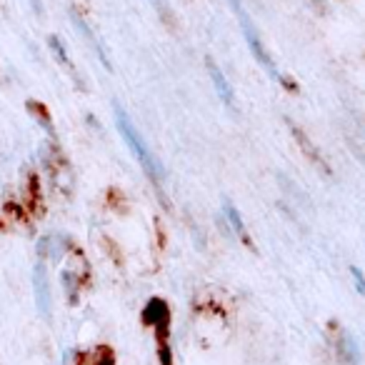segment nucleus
<instances>
[{
    "label": "nucleus",
    "instance_id": "10",
    "mask_svg": "<svg viewBox=\"0 0 365 365\" xmlns=\"http://www.w3.org/2000/svg\"><path fill=\"white\" fill-rule=\"evenodd\" d=\"M338 358L343 365H360V348L353 335L343 333L338 338Z\"/></svg>",
    "mask_w": 365,
    "mask_h": 365
},
{
    "label": "nucleus",
    "instance_id": "5",
    "mask_svg": "<svg viewBox=\"0 0 365 365\" xmlns=\"http://www.w3.org/2000/svg\"><path fill=\"white\" fill-rule=\"evenodd\" d=\"M285 123H288L290 133H293V138H295V140H298V145H300V150L305 153V158H308V160L313 163L315 168H320V170H323L325 175H330V168H328V163L323 160V155H320V150H318V148H315L313 143H310V138L305 135V133L300 130V128L295 125V123L290 120V118H285Z\"/></svg>",
    "mask_w": 365,
    "mask_h": 365
},
{
    "label": "nucleus",
    "instance_id": "9",
    "mask_svg": "<svg viewBox=\"0 0 365 365\" xmlns=\"http://www.w3.org/2000/svg\"><path fill=\"white\" fill-rule=\"evenodd\" d=\"M223 213H225V223L230 225V230H233V233L238 235V238L243 240L248 248H253V243H250V238H248V230H245L243 215L238 213V208H235L230 200H225V203H223Z\"/></svg>",
    "mask_w": 365,
    "mask_h": 365
},
{
    "label": "nucleus",
    "instance_id": "15",
    "mask_svg": "<svg viewBox=\"0 0 365 365\" xmlns=\"http://www.w3.org/2000/svg\"><path fill=\"white\" fill-rule=\"evenodd\" d=\"M63 285L68 288V298H71V303H78V285H83V283H76V275L73 273H63Z\"/></svg>",
    "mask_w": 365,
    "mask_h": 365
},
{
    "label": "nucleus",
    "instance_id": "4",
    "mask_svg": "<svg viewBox=\"0 0 365 365\" xmlns=\"http://www.w3.org/2000/svg\"><path fill=\"white\" fill-rule=\"evenodd\" d=\"M205 68H208L210 81H213V88H215V93H218L220 103H223L225 108H230V110H235V93H233V88H230L228 78H225L223 71L215 66L213 58H205Z\"/></svg>",
    "mask_w": 365,
    "mask_h": 365
},
{
    "label": "nucleus",
    "instance_id": "14",
    "mask_svg": "<svg viewBox=\"0 0 365 365\" xmlns=\"http://www.w3.org/2000/svg\"><path fill=\"white\" fill-rule=\"evenodd\" d=\"M91 365H115V355L108 345H101L96 348V358L91 360Z\"/></svg>",
    "mask_w": 365,
    "mask_h": 365
},
{
    "label": "nucleus",
    "instance_id": "3",
    "mask_svg": "<svg viewBox=\"0 0 365 365\" xmlns=\"http://www.w3.org/2000/svg\"><path fill=\"white\" fill-rule=\"evenodd\" d=\"M143 325H150L155 328V338H158V358L160 365H173V353H170V308L163 298H150L145 303L140 313Z\"/></svg>",
    "mask_w": 365,
    "mask_h": 365
},
{
    "label": "nucleus",
    "instance_id": "7",
    "mask_svg": "<svg viewBox=\"0 0 365 365\" xmlns=\"http://www.w3.org/2000/svg\"><path fill=\"white\" fill-rule=\"evenodd\" d=\"M33 285H36L38 310H41L43 315H51V288H48L46 268H43L41 263L36 265V273H33Z\"/></svg>",
    "mask_w": 365,
    "mask_h": 365
},
{
    "label": "nucleus",
    "instance_id": "11",
    "mask_svg": "<svg viewBox=\"0 0 365 365\" xmlns=\"http://www.w3.org/2000/svg\"><path fill=\"white\" fill-rule=\"evenodd\" d=\"M26 106H28V110H31V115L36 118V120L41 123V125L46 128L53 138H56V128H53V120H51V113H48V108L43 106V103H38V101H28Z\"/></svg>",
    "mask_w": 365,
    "mask_h": 365
},
{
    "label": "nucleus",
    "instance_id": "8",
    "mask_svg": "<svg viewBox=\"0 0 365 365\" xmlns=\"http://www.w3.org/2000/svg\"><path fill=\"white\" fill-rule=\"evenodd\" d=\"M48 46H51V51H53V56H56V61L61 63V66L66 68L68 73H71V78L76 81V86H78V88H83L81 73H78V68L73 66L71 56H68V51H66V46L61 43V38H58V36H51V38H48Z\"/></svg>",
    "mask_w": 365,
    "mask_h": 365
},
{
    "label": "nucleus",
    "instance_id": "13",
    "mask_svg": "<svg viewBox=\"0 0 365 365\" xmlns=\"http://www.w3.org/2000/svg\"><path fill=\"white\" fill-rule=\"evenodd\" d=\"M150 6H153V11L158 13V18H160L165 26L175 28V13H173V8L168 6L165 0H150Z\"/></svg>",
    "mask_w": 365,
    "mask_h": 365
},
{
    "label": "nucleus",
    "instance_id": "16",
    "mask_svg": "<svg viewBox=\"0 0 365 365\" xmlns=\"http://www.w3.org/2000/svg\"><path fill=\"white\" fill-rule=\"evenodd\" d=\"M350 275H353L355 290H358V293L363 295V293H365V278H363V270H360L358 265H350Z\"/></svg>",
    "mask_w": 365,
    "mask_h": 365
},
{
    "label": "nucleus",
    "instance_id": "2",
    "mask_svg": "<svg viewBox=\"0 0 365 365\" xmlns=\"http://www.w3.org/2000/svg\"><path fill=\"white\" fill-rule=\"evenodd\" d=\"M233 6V11L238 13V18H240V31H243V36H245V43H248V48H250V53H253V58L258 61V66L263 68L265 73H268L273 81H278L283 88H288V91H293V93H298V86H295L293 81H290L288 76H283V73L278 71V66L273 63V58H270V53L265 51V46H263V41H260V33H258V28L253 26V21H250V16L243 11V3H230Z\"/></svg>",
    "mask_w": 365,
    "mask_h": 365
},
{
    "label": "nucleus",
    "instance_id": "6",
    "mask_svg": "<svg viewBox=\"0 0 365 365\" xmlns=\"http://www.w3.org/2000/svg\"><path fill=\"white\" fill-rule=\"evenodd\" d=\"M71 18H73V26L78 28V33H81V36L86 38V41H88V46H91L93 51H96V56H98V58H101V63H103V66H106V71H113V66H110V58H108L106 48L101 46V41H98V36H96V33H93V28L86 23V18H81V16H78V11H76V8H71Z\"/></svg>",
    "mask_w": 365,
    "mask_h": 365
},
{
    "label": "nucleus",
    "instance_id": "12",
    "mask_svg": "<svg viewBox=\"0 0 365 365\" xmlns=\"http://www.w3.org/2000/svg\"><path fill=\"white\" fill-rule=\"evenodd\" d=\"M28 205L33 208V213L41 215L43 213V200H41V180H38V175L28 178Z\"/></svg>",
    "mask_w": 365,
    "mask_h": 365
},
{
    "label": "nucleus",
    "instance_id": "1",
    "mask_svg": "<svg viewBox=\"0 0 365 365\" xmlns=\"http://www.w3.org/2000/svg\"><path fill=\"white\" fill-rule=\"evenodd\" d=\"M113 113H115V125H118V130H120V135H123V140H125V145L130 148V153L135 155V160H138V165L145 170V175L150 178L155 185H160L163 182V165L158 163V158L153 155V150L148 148V143L143 140V135L138 133V128L133 125V120H130V115H128L125 110H123L120 106H115L113 108Z\"/></svg>",
    "mask_w": 365,
    "mask_h": 365
}]
</instances>
